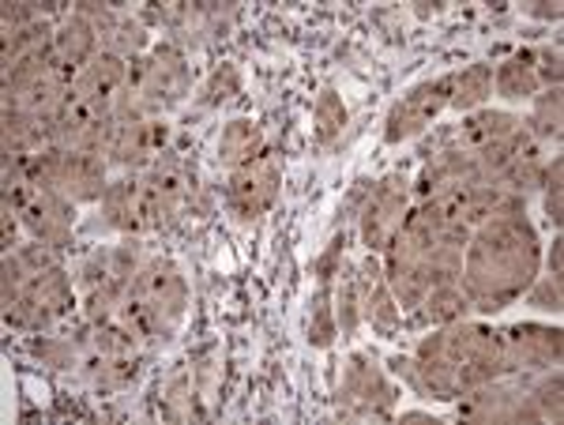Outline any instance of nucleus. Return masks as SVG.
<instances>
[{"instance_id": "21", "label": "nucleus", "mask_w": 564, "mask_h": 425, "mask_svg": "<svg viewBox=\"0 0 564 425\" xmlns=\"http://www.w3.org/2000/svg\"><path fill=\"white\" fill-rule=\"evenodd\" d=\"M102 226L121 233H143L140 230V177L109 181L102 200Z\"/></svg>"}, {"instance_id": "4", "label": "nucleus", "mask_w": 564, "mask_h": 425, "mask_svg": "<svg viewBox=\"0 0 564 425\" xmlns=\"http://www.w3.org/2000/svg\"><path fill=\"white\" fill-rule=\"evenodd\" d=\"M4 200L15 207V215L31 230L34 241L50 246L53 252L72 246V230H76V207L65 193L45 185H26L15 170H4Z\"/></svg>"}, {"instance_id": "28", "label": "nucleus", "mask_w": 564, "mask_h": 425, "mask_svg": "<svg viewBox=\"0 0 564 425\" xmlns=\"http://www.w3.org/2000/svg\"><path fill=\"white\" fill-rule=\"evenodd\" d=\"M417 309H422V316L430 324H456L467 316L470 302H467V294H463L459 283H448V286H433Z\"/></svg>"}, {"instance_id": "7", "label": "nucleus", "mask_w": 564, "mask_h": 425, "mask_svg": "<svg viewBox=\"0 0 564 425\" xmlns=\"http://www.w3.org/2000/svg\"><path fill=\"white\" fill-rule=\"evenodd\" d=\"M282 188V159L275 151H260L257 159H249L245 166L230 170L226 181V204L241 222H257L260 215L271 211V204L279 200Z\"/></svg>"}, {"instance_id": "12", "label": "nucleus", "mask_w": 564, "mask_h": 425, "mask_svg": "<svg viewBox=\"0 0 564 425\" xmlns=\"http://www.w3.org/2000/svg\"><path fill=\"white\" fill-rule=\"evenodd\" d=\"M129 87V61L117 53H95L72 79V102L95 113H113V102Z\"/></svg>"}, {"instance_id": "19", "label": "nucleus", "mask_w": 564, "mask_h": 425, "mask_svg": "<svg viewBox=\"0 0 564 425\" xmlns=\"http://www.w3.org/2000/svg\"><path fill=\"white\" fill-rule=\"evenodd\" d=\"M399 373L406 377V384L414 388L422 400H441V403H452L459 400V381H456V369L448 366L444 358H406L399 361Z\"/></svg>"}, {"instance_id": "39", "label": "nucleus", "mask_w": 564, "mask_h": 425, "mask_svg": "<svg viewBox=\"0 0 564 425\" xmlns=\"http://www.w3.org/2000/svg\"><path fill=\"white\" fill-rule=\"evenodd\" d=\"M550 275L561 279V238L553 241V252H550Z\"/></svg>"}, {"instance_id": "35", "label": "nucleus", "mask_w": 564, "mask_h": 425, "mask_svg": "<svg viewBox=\"0 0 564 425\" xmlns=\"http://www.w3.org/2000/svg\"><path fill=\"white\" fill-rule=\"evenodd\" d=\"M527 302L542 313H561V279L557 275L534 279V283L527 286Z\"/></svg>"}, {"instance_id": "32", "label": "nucleus", "mask_w": 564, "mask_h": 425, "mask_svg": "<svg viewBox=\"0 0 564 425\" xmlns=\"http://www.w3.org/2000/svg\"><path fill=\"white\" fill-rule=\"evenodd\" d=\"M545 170H550V162L542 159V151H534V155H523L520 162H512V166L505 170V177H500V185H508L512 193L527 196L545 185Z\"/></svg>"}, {"instance_id": "24", "label": "nucleus", "mask_w": 564, "mask_h": 425, "mask_svg": "<svg viewBox=\"0 0 564 425\" xmlns=\"http://www.w3.org/2000/svg\"><path fill=\"white\" fill-rule=\"evenodd\" d=\"M260 151H263V132L257 121L234 117V121L223 124V135H218V162H223V166L238 170L249 159H257Z\"/></svg>"}, {"instance_id": "33", "label": "nucleus", "mask_w": 564, "mask_h": 425, "mask_svg": "<svg viewBox=\"0 0 564 425\" xmlns=\"http://www.w3.org/2000/svg\"><path fill=\"white\" fill-rule=\"evenodd\" d=\"M31 350L39 355L45 366H53V369H72V366H79V358H76V347H72L68 339H53V336H34L31 339Z\"/></svg>"}, {"instance_id": "31", "label": "nucleus", "mask_w": 564, "mask_h": 425, "mask_svg": "<svg viewBox=\"0 0 564 425\" xmlns=\"http://www.w3.org/2000/svg\"><path fill=\"white\" fill-rule=\"evenodd\" d=\"M343 275V283H339V291H335V324H339V331L343 336H354L358 331V324H361V291H358V275L354 271H339Z\"/></svg>"}, {"instance_id": "8", "label": "nucleus", "mask_w": 564, "mask_h": 425, "mask_svg": "<svg viewBox=\"0 0 564 425\" xmlns=\"http://www.w3.org/2000/svg\"><path fill=\"white\" fill-rule=\"evenodd\" d=\"M339 406L347 418L358 422H380L391 418V406H395V388L384 381L377 366L366 355H354L347 361V373H343V388H339Z\"/></svg>"}, {"instance_id": "18", "label": "nucleus", "mask_w": 564, "mask_h": 425, "mask_svg": "<svg viewBox=\"0 0 564 425\" xmlns=\"http://www.w3.org/2000/svg\"><path fill=\"white\" fill-rule=\"evenodd\" d=\"M106 159L87 155V151H68L57 193H65L72 204H98L106 196Z\"/></svg>"}, {"instance_id": "14", "label": "nucleus", "mask_w": 564, "mask_h": 425, "mask_svg": "<svg viewBox=\"0 0 564 425\" xmlns=\"http://www.w3.org/2000/svg\"><path fill=\"white\" fill-rule=\"evenodd\" d=\"M170 140L166 117H143V121H113V143H109V159L117 166H140L154 162L159 151Z\"/></svg>"}, {"instance_id": "3", "label": "nucleus", "mask_w": 564, "mask_h": 425, "mask_svg": "<svg viewBox=\"0 0 564 425\" xmlns=\"http://www.w3.org/2000/svg\"><path fill=\"white\" fill-rule=\"evenodd\" d=\"M414 355L448 361V366L456 369L459 392H470V388L512 373L508 355H505V339H500V331L486 328V324H467V320L444 324V331L425 336L417 342Z\"/></svg>"}, {"instance_id": "27", "label": "nucleus", "mask_w": 564, "mask_h": 425, "mask_svg": "<svg viewBox=\"0 0 564 425\" xmlns=\"http://www.w3.org/2000/svg\"><path fill=\"white\" fill-rule=\"evenodd\" d=\"M561 113H564V95L561 87H542L531 98V117H527V129L534 140H557L561 135Z\"/></svg>"}, {"instance_id": "15", "label": "nucleus", "mask_w": 564, "mask_h": 425, "mask_svg": "<svg viewBox=\"0 0 564 425\" xmlns=\"http://www.w3.org/2000/svg\"><path fill=\"white\" fill-rule=\"evenodd\" d=\"M95 53H98V26L90 23V15H84L79 8L68 15H61L57 26H53V42H50L53 68L76 76Z\"/></svg>"}, {"instance_id": "5", "label": "nucleus", "mask_w": 564, "mask_h": 425, "mask_svg": "<svg viewBox=\"0 0 564 425\" xmlns=\"http://www.w3.org/2000/svg\"><path fill=\"white\" fill-rule=\"evenodd\" d=\"M76 309V291H72V275L61 264L45 268L23 286L15 302L4 305V320L20 331H50Z\"/></svg>"}, {"instance_id": "34", "label": "nucleus", "mask_w": 564, "mask_h": 425, "mask_svg": "<svg viewBox=\"0 0 564 425\" xmlns=\"http://www.w3.org/2000/svg\"><path fill=\"white\" fill-rule=\"evenodd\" d=\"M238 87H241L238 68H234V65L215 68V72H212V79H207V84H204V102H207V106L226 102V98H234V95H238Z\"/></svg>"}, {"instance_id": "30", "label": "nucleus", "mask_w": 564, "mask_h": 425, "mask_svg": "<svg viewBox=\"0 0 564 425\" xmlns=\"http://www.w3.org/2000/svg\"><path fill=\"white\" fill-rule=\"evenodd\" d=\"M339 336V324H335V305L327 283H321V291L313 294V309H308V342L316 350H327Z\"/></svg>"}, {"instance_id": "11", "label": "nucleus", "mask_w": 564, "mask_h": 425, "mask_svg": "<svg viewBox=\"0 0 564 425\" xmlns=\"http://www.w3.org/2000/svg\"><path fill=\"white\" fill-rule=\"evenodd\" d=\"M406 207H411V181L403 174H391L372 188L366 211H361V241L369 252L388 249V241L395 238L406 219Z\"/></svg>"}, {"instance_id": "10", "label": "nucleus", "mask_w": 564, "mask_h": 425, "mask_svg": "<svg viewBox=\"0 0 564 425\" xmlns=\"http://www.w3.org/2000/svg\"><path fill=\"white\" fill-rule=\"evenodd\" d=\"M452 102V76H441V79H425L406 90L388 113V124H384V140L388 143H403V140H414L417 132H425L430 124L448 110Z\"/></svg>"}, {"instance_id": "20", "label": "nucleus", "mask_w": 564, "mask_h": 425, "mask_svg": "<svg viewBox=\"0 0 564 425\" xmlns=\"http://www.w3.org/2000/svg\"><path fill=\"white\" fill-rule=\"evenodd\" d=\"M53 264H57V252H53L50 246H42V241L15 246L12 252H4V305L15 302L23 286Z\"/></svg>"}, {"instance_id": "1", "label": "nucleus", "mask_w": 564, "mask_h": 425, "mask_svg": "<svg viewBox=\"0 0 564 425\" xmlns=\"http://www.w3.org/2000/svg\"><path fill=\"white\" fill-rule=\"evenodd\" d=\"M542 246L527 215H505L470 230L463 260V294L478 313H500L539 279Z\"/></svg>"}, {"instance_id": "2", "label": "nucleus", "mask_w": 564, "mask_h": 425, "mask_svg": "<svg viewBox=\"0 0 564 425\" xmlns=\"http://www.w3.org/2000/svg\"><path fill=\"white\" fill-rule=\"evenodd\" d=\"M188 313V283L181 268L166 257L143 260L124 291L117 320L135 339H170Z\"/></svg>"}, {"instance_id": "36", "label": "nucleus", "mask_w": 564, "mask_h": 425, "mask_svg": "<svg viewBox=\"0 0 564 425\" xmlns=\"http://www.w3.org/2000/svg\"><path fill=\"white\" fill-rule=\"evenodd\" d=\"M545 215L553 219V226H561L564 219V207H561V193H564V162L561 159H553L550 162V170H545Z\"/></svg>"}, {"instance_id": "23", "label": "nucleus", "mask_w": 564, "mask_h": 425, "mask_svg": "<svg viewBox=\"0 0 564 425\" xmlns=\"http://www.w3.org/2000/svg\"><path fill=\"white\" fill-rule=\"evenodd\" d=\"M494 87L500 98H508V102H531V98L542 90L539 72H534V50H520V53H512L505 65H497Z\"/></svg>"}, {"instance_id": "17", "label": "nucleus", "mask_w": 564, "mask_h": 425, "mask_svg": "<svg viewBox=\"0 0 564 425\" xmlns=\"http://www.w3.org/2000/svg\"><path fill=\"white\" fill-rule=\"evenodd\" d=\"M358 291H361V316L372 324L377 336H395L399 324H403V309L395 305L388 283H384V268L377 264V252L358 268Z\"/></svg>"}, {"instance_id": "38", "label": "nucleus", "mask_w": 564, "mask_h": 425, "mask_svg": "<svg viewBox=\"0 0 564 425\" xmlns=\"http://www.w3.org/2000/svg\"><path fill=\"white\" fill-rule=\"evenodd\" d=\"M534 72H539V84L542 87H561V50H534Z\"/></svg>"}, {"instance_id": "37", "label": "nucleus", "mask_w": 564, "mask_h": 425, "mask_svg": "<svg viewBox=\"0 0 564 425\" xmlns=\"http://www.w3.org/2000/svg\"><path fill=\"white\" fill-rule=\"evenodd\" d=\"M534 395V406H539L542 422H561V373H553Z\"/></svg>"}, {"instance_id": "29", "label": "nucleus", "mask_w": 564, "mask_h": 425, "mask_svg": "<svg viewBox=\"0 0 564 425\" xmlns=\"http://www.w3.org/2000/svg\"><path fill=\"white\" fill-rule=\"evenodd\" d=\"M347 102H343L339 90L324 87L321 98H316V110H313V129H316V140L321 143H332L335 135L347 129Z\"/></svg>"}, {"instance_id": "25", "label": "nucleus", "mask_w": 564, "mask_h": 425, "mask_svg": "<svg viewBox=\"0 0 564 425\" xmlns=\"http://www.w3.org/2000/svg\"><path fill=\"white\" fill-rule=\"evenodd\" d=\"M494 95V65H470L452 76V110L475 113Z\"/></svg>"}, {"instance_id": "9", "label": "nucleus", "mask_w": 564, "mask_h": 425, "mask_svg": "<svg viewBox=\"0 0 564 425\" xmlns=\"http://www.w3.org/2000/svg\"><path fill=\"white\" fill-rule=\"evenodd\" d=\"M188 193L185 166L177 159H154L140 174V230H159L181 211Z\"/></svg>"}, {"instance_id": "16", "label": "nucleus", "mask_w": 564, "mask_h": 425, "mask_svg": "<svg viewBox=\"0 0 564 425\" xmlns=\"http://www.w3.org/2000/svg\"><path fill=\"white\" fill-rule=\"evenodd\" d=\"M79 12L90 15V23L98 26V39L106 42V53H117L124 61H135L140 53H148V26L135 20L132 12L121 8H98V4H79Z\"/></svg>"}, {"instance_id": "22", "label": "nucleus", "mask_w": 564, "mask_h": 425, "mask_svg": "<svg viewBox=\"0 0 564 425\" xmlns=\"http://www.w3.org/2000/svg\"><path fill=\"white\" fill-rule=\"evenodd\" d=\"M520 124H523V117H516L508 110H475L470 117H463L456 148L478 151V148H486V143H497V140H505V135H512Z\"/></svg>"}, {"instance_id": "26", "label": "nucleus", "mask_w": 564, "mask_h": 425, "mask_svg": "<svg viewBox=\"0 0 564 425\" xmlns=\"http://www.w3.org/2000/svg\"><path fill=\"white\" fill-rule=\"evenodd\" d=\"M53 26H57V23L39 20V23L20 26V31H8L4 34V72L23 65V61H31V57H39V53H50Z\"/></svg>"}, {"instance_id": "6", "label": "nucleus", "mask_w": 564, "mask_h": 425, "mask_svg": "<svg viewBox=\"0 0 564 425\" xmlns=\"http://www.w3.org/2000/svg\"><path fill=\"white\" fill-rule=\"evenodd\" d=\"M188 87H193V72H188V61L177 45L159 42L129 61V90H135L159 113L166 106H177L188 95Z\"/></svg>"}, {"instance_id": "13", "label": "nucleus", "mask_w": 564, "mask_h": 425, "mask_svg": "<svg viewBox=\"0 0 564 425\" xmlns=\"http://www.w3.org/2000/svg\"><path fill=\"white\" fill-rule=\"evenodd\" d=\"M500 339H505L512 373L516 369H550L561 361L564 336L561 328H550V324H512L508 331H500Z\"/></svg>"}]
</instances>
